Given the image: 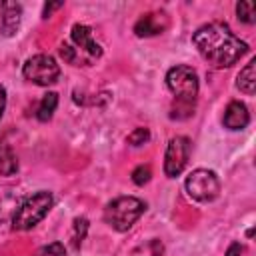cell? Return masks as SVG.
<instances>
[{
  "label": "cell",
  "instance_id": "obj_6",
  "mask_svg": "<svg viewBox=\"0 0 256 256\" xmlns=\"http://www.w3.org/2000/svg\"><path fill=\"white\" fill-rule=\"evenodd\" d=\"M184 188L188 196L196 202H212L220 194V180L218 176L208 168H196L188 174Z\"/></svg>",
  "mask_w": 256,
  "mask_h": 256
},
{
  "label": "cell",
  "instance_id": "obj_12",
  "mask_svg": "<svg viewBox=\"0 0 256 256\" xmlns=\"http://www.w3.org/2000/svg\"><path fill=\"white\" fill-rule=\"evenodd\" d=\"M254 66H256V60H250V62L240 70V74H238V78H236V86H238V90L244 92V94H248V96H252L254 90H256V74H254Z\"/></svg>",
  "mask_w": 256,
  "mask_h": 256
},
{
  "label": "cell",
  "instance_id": "obj_11",
  "mask_svg": "<svg viewBox=\"0 0 256 256\" xmlns=\"http://www.w3.org/2000/svg\"><path fill=\"white\" fill-rule=\"evenodd\" d=\"M222 122H224V126L228 130H242V128H246L248 122H250V114H248L246 104H242L238 100H232L226 106V110H224Z\"/></svg>",
  "mask_w": 256,
  "mask_h": 256
},
{
  "label": "cell",
  "instance_id": "obj_2",
  "mask_svg": "<svg viewBox=\"0 0 256 256\" xmlns=\"http://www.w3.org/2000/svg\"><path fill=\"white\" fill-rule=\"evenodd\" d=\"M60 56L74 66H90L102 56L100 44L92 36V28L86 24H74L70 32V42L60 46Z\"/></svg>",
  "mask_w": 256,
  "mask_h": 256
},
{
  "label": "cell",
  "instance_id": "obj_8",
  "mask_svg": "<svg viewBox=\"0 0 256 256\" xmlns=\"http://www.w3.org/2000/svg\"><path fill=\"white\" fill-rule=\"evenodd\" d=\"M188 156H190V140L186 136H174L168 146H166V154H164V174L168 178H176L182 174V170L188 164Z\"/></svg>",
  "mask_w": 256,
  "mask_h": 256
},
{
  "label": "cell",
  "instance_id": "obj_5",
  "mask_svg": "<svg viewBox=\"0 0 256 256\" xmlns=\"http://www.w3.org/2000/svg\"><path fill=\"white\" fill-rule=\"evenodd\" d=\"M166 86L174 94L176 104L194 106L198 96V74L186 64H178L166 72Z\"/></svg>",
  "mask_w": 256,
  "mask_h": 256
},
{
  "label": "cell",
  "instance_id": "obj_20",
  "mask_svg": "<svg viewBox=\"0 0 256 256\" xmlns=\"http://www.w3.org/2000/svg\"><path fill=\"white\" fill-rule=\"evenodd\" d=\"M242 244L240 242H232L230 246H228V250H226V256H240L242 254Z\"/></svg>",
  "mask_w": 256,
  "mask_h": 256
},
{
  "label": "cell",
  "instance_id": "obj_10",
  "mask_svg": "<svg viewBox=\"0 0 256 256\" xmlns=\"http://www.w3.org/2000/svg\"><path fill=\"white\" fill-rule=\"evenodd\" d=\"M164 28H166V16L164 14H158V12H148V14L140 16L138 22L134 24V32L140 38L162 34Z\"/></svg>",
  "mask_w": 256,
  "mask_h": 256
},
{
  "label": "cell",
  "instance_id": "obj_16",
  "mask_svg": "<svg viewBox=\"0 0 256 256\" xmlns=\"http://www.w3.org/2000/svg\"><path fill=\"white\" fill-rule=\"evenodd\" d=\"M86 232H88V220L84 216L76 218L74 226H72V246L74 248H78L82 244V240L86 238Z\"/></svg>",
  "mask_w": 256,
  "mask_h": 256
},
{
  "label": "cell",
  "instance_id": "obj_7",
  "mask_svg": "<svg viewBox=\"0 0 256 256\" xmlns=\"http://www.w3.org/2000/svg\"><path fill=\"white\" fill-rule=\"evenodd\" d=\"M22 74L28 82H32L36 86H52L60 78V66L56 64V60L52 56L36 54V56L26 60Z\"/></svg>",
  "mask_w": 256,
  "mask_h": 256
},
{
  "label": "cell",
  "instance_id": "obj_14",
  "mask_svg": "<svg viewBox=\"0 0 256 256\" xmlns=\"http://www.w3.org/2000/svg\"><path fill=\"white\" fill-rule=\"evenodd\" d=\"M56 106H58V94H56V92L44 94L42 100H40V104H38V108H36V118H38L40 122H48V120L52 118Z\"/></svg>",
  "mask_w": 256,
  "mask_h": 256
},
{
  "label": "cell",
  "instance_id": "obj_18",
  "mask_svg": "<svg viewBox=\"0 0 256 256\" xmlns=\"http://www.w3.org/2000/svg\"><path fill=\"white\" fill-rule=\"evenodd\" d=\"M150 176H152L150 166L140 164V166H136V168L132 170V182H134V184H138V186H144V184L150 180Z\"/></svg>",
  "mask_w": 256,
  "mask_h": 256
},
{
  "label": "cell",
  "instance_id": "obj_22",
  "mask_svg": "<svg viewBox=\"0 0 256 256\" xmlns=\"http://www.w3.org/2000/svg\"><path fill=\"white\" fill-rule=\"evenodd\" d=\"M62 6H64L62 2H56V4H46V6H44V18H48L52 10H56V8H62Z\"/></svg>",
  "mask_w": 256,
  "mask_h": 256
},
{
  "label": "cell",
  "instance_id": "obj_21",
  "mask_svg": "<svg viewBox=\"0 0 256 256\" xmlns=\"http://www.w3.org/2000/svg\"><path fill=\"white\" fill-rule=\"evenodd\" d=\"M4 108H6V90H4V86H0V120H2Z\"/></svg>",
  "mask_w": 256,
  "mask_h": 256
},
{
  "label": "cell",
  "instance_id": "obj_17",
  "mask_svg": "<svg viewBox=\"0 0 256 256\" xmlns=\"http://www.w3.org/2000/svg\"><path fill=\"white\" fill-rule=\"evenodd\" d=\"M126 140H128L130 146H142V144H146L150 140V132H148V128H134L128 134Z\"/></svg>",
  "mask_w": 256,
  "mask_h": 256
},
{
  "label": "cell",
  "instance_id": "obj_13",
  "mask_svg": "<svg viewBox=\"0 0 256 256\" xmlns=\"http://www.w3.org/2000/svg\"><path fill=\"white\" fill-rule=\"evenodd\" d=\"M18 172V158L12 148L0 140V176H12Z\"/></svg>",
  "mask_w": 256,
  "mask_h": 256
},
{
  "label": "cell",
  "instance_id": "obj_4",
  "mask_svg": "<svg viewBox=\"0 0 256 256\" xmlns=\"http://www.w3.org/2000/svg\"><path fill=\"white\" fill-rule=\"evenodd\" d=\"M54 200L52 194L46 190H40L32 196H28L26 200H22L12 216V228L14 230H30L34 228L40 220H44V216L50 212Z\"/></svg>",
  "mask_w": 256,
  "mask_h": 256
},
{
  "label": "cell",
  "instance_id": "obj_3",
  "mask_svg": "<svg viewBox=\"0 0 256 256\" xmlns=\"http://www.w3.org/2000/svg\"><path fill=\"white\" fill-rule=\"evenodd\" d=\"M146 204L136 196H118L104 208V220L108 226H112L118 232L130 230L136 220L144 214Z\"/></svg>",
  "mask_w": 256,
  "mask_h": 256
},
{
  "label": "cell",
  "instance_id": "obj_9",
  "mask_svg": "<svg viewBox=\"0 0 256 256\" xmlns=\"http://www.w3.org/2000/svg\"><path fill=\"white\" fill-rule=\"evenodd\" d=\"M22 18V6L18 2L0 0V34L14 36Z\"/></svg>",
  "mask_w": 256,
  "mask_h": 256
},
{
  "label": "cell",
  "instance_id": "obj_19",
  "mask_svg": "<svg viewBox=\"0 0 256 256\" xmlns=\"http://www.w3.org/2000/svg\"><path fill=\"white\" fill-rule=\"evenodd\" d=\"M64 254H66V248L62 242H52L36 252V256H64Z\"/></svg>",
  "mask_w": 256,
  "mask_h": 256
},
{
  "label": "cell",
  "instance_id": "obj_1",
  "mask_svg": "<svg viewBox=\"0 0 256 256\" xmlns=\"http://www.w3.org/2000/svg\"><path fill=\"white\" fill-rule=\"evenodd\" d=\"M192 44L198 54L216 68H228L248 52V44L242 42L224 22H208L200 26L192 34Z\"/></svg>",
  "mask_w": 256,
  "mask_h": 256
},
{
  "label": "cell",
  "instance_id": "obj_15",
  "mask_svg": "<svg viewBox=\"0 0 256 256\" xmlns=\"http://www.w3.org/2000/svg\"><path fill=\"white\" fill-rule=\"evenodd\" d=\"M236 14L244 24H254L256 20V6L252 0H242L236 4Z\"/></svg>",
  "mask_w": 256,
  "mask_h": 256
}]
</instances>
